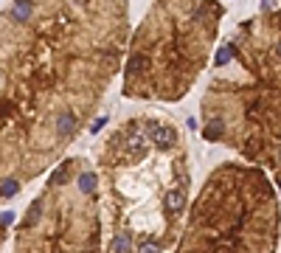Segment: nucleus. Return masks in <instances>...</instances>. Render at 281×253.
<instances>
[{
    "label": "nucleus",
    "instance_id": "nucleus-1",
    "mask_svg": "<svg viewBox=\"0 0 281 253\" xmlns=\"http://www.w3.org/2000/svg\"><path fill=\"white\" fill-rule=\"evenodd\" d=\"M166 205H169V211H175V214H180V211H183V205H186V194H183L180 189L169 191V194H166Z\"/></svg>",
    "mask_w": 281,
    "mask_h": 253
},
{
    "label": "nucleus",
    "instance_id": "nucleus-2",
    "mask_svg": "<svg viewBox=\"0 0 281 253\" xmlns=\"http://www.w3.org/2000/svg\"><path fill=\"white\" fill-rule=\"evenodd\" d=\"M152 133H155V141H158V147H161V149H166L169 144L175 141V130H166V126H155Z\"/></svg>",
    "mask_w": 281,
    "mask_h": 253
},
{
    "label": "nucleus",
    "instance_id": "nucleus-3",
    "mask_svg": "<svg viewBox=\"0 0 281 253\" xmlns=\"http://www.w3.org/2000/svg\"><path fill=\"white\" fill-rule=\"evenodd\" d=\"M222 130H225V124H222V118L217 115V118H214L208 126H205V138H208V141L219 138V135H222Z\"/></svg>",
    "mask_w": 281,
    "mask_h": 253
},
{
    "label": "nucleus",
    "instance_id": "nucleus-4",
    "mask_svg": "<svg viewBox=\"0 0 281 253\" xmlns=\"http://www.w3.org/2000/svg\"><path fill=\"white\" fill-rule=\"evenodd\" d=\"M228 56H231V51H228V48H222V51L217 54V62H214V65H217V68H222V65L228 62Z\"/></svg>",
    "mask_w": 281,
    "mask_h": 253
},
{
    "label": "nucleus",
    "instance_id": "nucleus-5",
    "mask_svg": "<svg viewBox=\"0 0 281 253\" xmlns=\"http://www.w3.org/2000/svg\"><path fill=\"white\" fill-rule=\"evenodd\" d=\"M278 59H281V42H278Z\"/></svg>",
    "mask_w": 281,
    "mask_h": 253
},
{
    "label": "nucleus",
    "instance_id": "nucleus-6",
    "mask_svg": "<svg viewBox=\"0 0 281 253\" xmlns=\"http://www.w3.org/2000/svg\"><path fill=\"white\" fill-rule=\"evenodd\" d=\"M278 161H281V149H278Z\"/></svg>",
    "mask_w": 281,
    "mask_h": 253
}]
</instances>
